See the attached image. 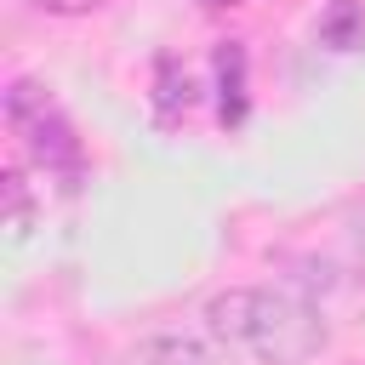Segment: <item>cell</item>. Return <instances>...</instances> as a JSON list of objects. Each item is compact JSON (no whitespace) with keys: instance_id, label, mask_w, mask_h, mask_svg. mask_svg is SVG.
I'll list each match as a JSON object with an SVG mask.
<instances>
[{"instance_id":"cell-10","label":"cell","mask_w":365,"mask_h":365,"mask_svg":"<svg viewBox=\"0 0 365 365\" xmlns=\"http://www.w3.org/2000/svg\"><path fill=\"white\" fill-rule=\"evenodd\" d=\"M194 6H205V11H222V6H251V0H194Z\"/></svg>"},{"instance_id":"cell-6","label":"cell","mask_w":365,"mask_h":365,"mask_svg":"<svg viewBox=\"0 0 365 365\" xmlns=\"http://www.w3.org/2000/svg\"><path fill=\"white\" fill-rule=\"evenodd\" d=\"M131 365H217V354H211L200 336H177V331H165V336L137 342V348H131Z\"/></svg>"},{"instance_id":"cell-1","label":"cell","mask_w":365,"mask_h":365,"mask_svg":"<svg viewBox=\"0 0 365 365\" xmlns=\"http://www.w3.org/2000/svg\"><path fill=\"white\" fill-rule=\"evenodd\" d=\"M205 331L228 348L257 354L262 365H308L325 354L331 331L319 308L274 285H228L205 302Z\"/></svg>"},{"instance_id":"cell-4","label":"cell","mask_w":365,"mask_h":365,"mask_svg":"<svg viewBox=\"0 0 365 365\" xmlns=\"http://www.w3.org/2000/svg\"><path fill=\"white\" fill-rule=\"evenodd\" d=\"M194 103H200V91H194L188 68H182L177 57H160V63H154V108H160V120L171 125V120H182Z\"/></svg>"},{"instance_id":"cell-8","label":"cell","mask_w":365,"mask_h":365,"mask_svg":"<svg viewBox=\"0 0 365 365\" xmlns=\"http://www.w3.org/2000/svg\"><path fill=\"white\" fill-rule=\"evenodd\" d=\"M34 11H46V17H86V11H97V6H108V0H29Z\"/></svg>"},{"instance_id":"cell-3","label":"cell","mask_w":365,"mask_h":365,"mask_svg":"<svg viewBox=\"0 0 365 365\" xmlns=\"http://www.w3.org/2000/svg\"><path fill=\"white\" fill-rule=\"evenodd\" d=\"M211 74H217V120L222 125H240L245 108H251V91H245V74H251V57L240 40H222L211 51Z\"/></svg>"},{"instance_id":"cell-5","label":"cell","mask_w":365,"mask_h":365,"mask_svg":"<svg viewBox=\"0 0 365 365\" xmlns=\"http://www.w3.org/2000/svg\"><path fill=\"white\" fill-rule=\"evenodd\" d=\"M319 46H331V51H365V0H331L319 11Z\"/></svg>"},{"instance_id":"cell-9","label":"cell","mask_w":365,"mask_h":365,"mask_svg":"<svg viewBox=\"0 0 365 365\" xmlns=\"http://www.w3.org/2000/svg\"><path fill=\"white\" fill-rule=\"evenodd\" d=\"M348 240H354V268H359V279H365V222H359Z\"/></svg>"},{"instance_id":"cell-7","label":"cell","mask_w":365,"mask_h":365,"mask_svg":"<svg viewBox=\"0 0 365 365\" xmlns=\"http://www.w3.org/2000/svg\"><path fill=\"white\" fill-rule=\"evenodd\" d=\"M0 194H6V228H11V240H23L34 228V200H29V182H23V165H6Z\"/></svg>"},{"instance_id":"cell-2","label":"cell","mask_w":365,"mask_h":365,"mask_svg":"<svg viewBox=\"0 0 365 365\" xmlns=\"http://www.w3.org/2000/svg\"><path fill=\"white\" fill-rule=\"evenodd\" d=\"M6 125H11V137H17V148H23L29 165H40L46 177H57L63 194L80 188V177H86V143L74 137V120L57 108V97H51L46 80L23 74V80L6 86Z\"/></svg>"}]
</instances>
